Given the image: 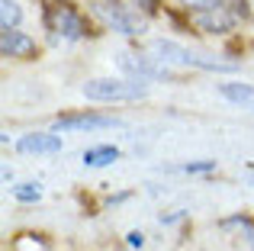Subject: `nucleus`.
<instances>
[{"label":"nucleus","mask_w":254,"mask_h":251,"mask_svg":"<svg viewBox=\"0 0 254 251\" xmlns=\"http://www.w3.org/2000/svg\"><path fill=\"white\" fill-rule=\"evenodd\" d=\"M148 94L142 81H119V77H97V81L84 84V97L97 103H129V100H142Z\"/></svg>","instance_id":"nucleus-1"},{"label":"nucleus","mask_w":254,"mask_h":251,"mask_svg":"<svg viewBox=\"0 0 254 251\" xmlns=\"http://www.w3.org/2000/svg\"><path fill=\"white\" fill-rule=\"evenodd\" d=\"M151 55H158L164 64H184V68H203V71H235V62H219V58H206L196 52L184 49L177 42H151Z\"/></svg>","instance_id":"nucleus-2"},{"label":"nucleus","mask_w":254,"mask_h":251,"mask_svg":"<svg viewBox=\"0 0 254 251\" xmlns=\"http://www.w3.org/2000/svg\"><path fill=\"white\" fill-rule=\"evenodd\" d=\"M45 26H49L52 32H58V36H64V39H81L87 36V23H84V16L74 10L71 3H52L49 10H45Z\"/></svg>","instance_id":"nucleus-3"},{"label":"nucleus","mask_w":254,"mask_h":251,"mask_svg":"<svg viewBox=\"0 0 254 251\" xmlns=\"http://www.w3.org/2000/svg\"><path fill=\"white\" fill-rule=\"evenodd\" d=\"M97 13H100V16H103L116 32H123V36H129V39H135V36H142V32H145V19L138 16V10H132V6L97 3Z\"/></svg>","instance_id":"nucleus-4"},{"label":"nucleus","mask_w":254,"mask_h":251,"mask_svg":"<svg viewBox=\"0 0 254 251\" xmlns=\"http://www.w3.org/2000/svg\"><path fill=\"white\" fill-rule=\"evenodd\" d=\"M119 68L126 74L138 77V81H158V77H174L171 68L161 62V58H148V55H132V52H123L119 55Z\"/></svg>","instance_id":"nucleus-5"},{"label":"nucleus","mask_w":254,"mask_h":251,"mask_svg":"<svg viewBox=\"0 0 254 251\" xmlns=\"http://www.w3.org/2000/svg\"><path fill=\"white\" fill-rule=\"evenodd\" d=\"M235 13H229V6H219V10H196L193 13V26L203 32H229L235 26Z\"/></svg>","instance_id":"nucleus-6"},{"label":"nucleus","mask_w":254,"mask_h":251,"mask_svg":"<svg viewBox=\"0 0 254 251\" xmlns=\"http://www.w3.org/2000/svg\"><path fill=\"white\" fill-rule=\"evenodd\" d=\"M116 126H123V120H116V116L84 113V116H62V120L55 123V129L71 132V129H116Z\"/></svg>","instance_id":"nucleus-7"},{"label":"nucleus","mask_w":254,"mask_h":251,"mask_svg":"<svg viewBox=\"0 0 254 251\" xmlns=\"http://www.w3.org/2000/svg\"><path fill=\"white\" fill-rule=\"evenodd\" d=\"M16 148L23 155H58L62 151V138L52 132H29L16 142Z\"/></svg>","instance_id":"nucleus-8"},{"label":"nucleus","mask_w":254,"mask_h":251,"mask_svg":"<svg viewBox=\"0 0 254 251\" xmlns=\"http://www.w3.org/2000/svg\"><path fill=\"white\" fill-rule=\"evenodd\" d=\"M0 52H3V58H32L36 55V42L26 32L3 29L0 32Z\"/></svg>","instance_id":"nucleus-9"},{"label":"nucleus","mask_w":254,"mask_h":251,"mask_svg":"<svg viewBox=\"0 0 254 251\" xmlns=\"http://www.w3.org/2000/svg\"><path fill=\"white\" fill-rule=\"evenodd\" d=\"M219 94L225 97V100L238 103L242 110H248V113H254V87L251 84H242V81H229L219 87Z\"/></svg>","instance_id":"nucleus-10"},{"label":"nucleus","mask_w":254,"mask_h":251,"mask_svg":"<svg viewBox=\"0 0 254 251\" xmlns=\"http://www.w3.org/2000/svg\"><path fill=\"white\" fill-rule=\"evenodd\" d=\"M119 161V151L113 145H100V148H87L84 151V164L87 168H106V164Z\"/></svg>","instance_id":"nucleus-11"},{"label":"nucleus","mask_w":254,"mask_h":251,"mask_svg":"<svg viewBox=\"0 0 254 251\" xmlns=\"http://www.w3.org/2000/svg\"><path fill=\"white\" fill-rule=\"evenodd\" d=\"M19 19H23V10H19L16 0H0V26L3 29H16Z\"/></svg>","instance_id":"nucleus-12"},{"label":"nucleus","mask_w":254,"mask_h":251,"mask_svg":"<svg viewBox=\"0 0 254 251\" xmlns=\"http://www.w3.org/2000/svg\"><path fill=\"white\" fill-rule=\"evenodd\" d=\"M13 196H16L19 203H36L42 200V184H19V187H13Z\"/></svg>","instance_id":"nucleus-13"},{"label":"nucleus","mask_w":254,"mask_h":251,"mask_svg":"<svg viewBox=\"0 0 254 251\" xmlns=\"http://www.w3.org/2000/svg\"><path fill=\"white\" fill-rule=\"evenodd\" d=\"M184 6H190V10H219V6H225L229 0H180Z\"/></svg>","instance_id":"nucleus-14"},{"label":"nucleus","mask_w":254,"mask_h":251,"mask_svg":"<svg viewBox=\"0 0 254 251\" xmlns=\"http://www.w3.org/2000/svg\"><path fill=\"white\" fill-rule=\"evenodd\" d=\"M132 6H135V10H142V13H158V0H129Z\"/></svg>","instance_id":"nucleus-15"},{"label":"nucleus","mask_w":254,"mask_h":251,"mask_svg":"<svg viewBox=\"0 0 254 251\" xmlns=\"http://www.w3.org/2000/svg\"><path fill=\"white\" fill-rule=\"evenodd\" d=\"M129 245H132V248H142V245H145V235H142V232H129Z\"/></svg>","instance_id":"nucleus-16"}]
</instances>
